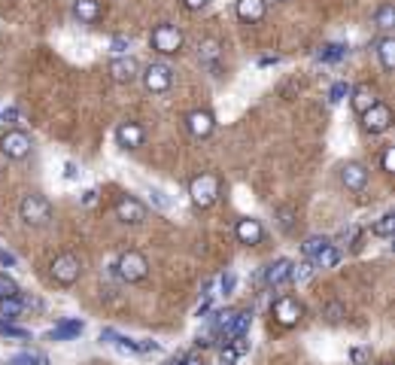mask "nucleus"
Listing matches in <instances>:
<instances>
[{
	"instance_id": "1",
	"label": "nucleus",
	"mask_w": 395,
	"mask_h": 365,
	"mask_svg": "<svg viewBox=\"0 0 395 365\" xmlns=\"http://www.w3.org/2000/svg\"><path fill=\"white\" fill-rule=\"evenodd\" d=\"M219 195H222V180H219L216 174H198V177L189 182V198H192V204L198 210L213 207V204L219 201Z\"/></svg>"
},
{
	"instance_id": "2",
	"label": "nucleus",
	"mask_w": 395,
	"mask_h": 365,
	"mask_svg": "<svg viewBox=\"0 0 395 365\" xmlns=\"http://www.w3.org/2000/svg\"><path fill=\"white\" fill-rule=\"evenodd\" d=\"M149 43H152V49H155L158 55H180L182 46H186V37H182V30L177 25L162 21V25L152 28Z\"/></svg>"
},
{
	"instance_id": "3",
	"label": "nucleus",
	"mask_w": 395,
	"mask_h": 365,
	"mask_svg": "<svg viewBox=\"0 0 395 365\" xmlns=\"http://www.w3.org/2000/svg\"><path fill=\"white\" fill-rule=\"evenodd\" d=\"M19 213H21V219H25V225L43 228V225H49V219H52V204H49V198L46 195L30 192V195L21 198Z\"/></svg>"
},
{
	"instance_id": "4",
	"label": "nucleus",
	"mask_w": 395,
	"mask_h": 365,
	"mask_svg": "<svg viewBox=\"0 0 395 365\" xmlns=\"http://www.w3.org/2000/svg\"><path fill=\"white\" fill-rule=\"evenodd\" d=\"M116 274L125 283H143L149 274V262L143 253H137V250H125V253L119 256L116 262Z\"/></svg>"
},
{
	"instance_id": "5",
	"label": "nucleus",
	"mask_w": 395,
	"mask_h": 365,
	"mask_svg": "<svg viewBox=\"0 0 395 365\" xmlns=\"http://www.w3.org/2000/svg\"><path fill=\"white\" fill-rule=\"evenodd\" d=\"M49 271H52V280H55L58 286H73L82 274V262L76 253H61V256L52 259Z\"/></svg>"
},
{
	"instance_id": "6",
	"label": "nucleus",
	"mask_w": 395,
	"mask_h": 365,
	"mask_svg": "<svg viewBox=\"0 0 395 365\" xmlns=\"http://www.w3.org/2000/svg\"><path fill=\"white\" fill-rule=\"evenodd\" d=\"M140 79L149 95H164L173 86V71L167 64H162V61H152V64H146L140 71Z\"/></svg>"
},
{
	"instance_id": "7",
	"label": "nucleus",
	"mask_w": 395,
	"mask_h": 365,
	"mask_svg": "<svg viewBox=\"0 0 395 365\" xmlns=\"http://www.w3.org/2000/svg\"><path fill=\"white\" fill-rule=\"evenodd\" d=\"M271 317L277 319L283 329H292V326L301 323L304 308H301V301L295 299V295H280V299L271 304Z\"/></svg>"
},
{
	"instance_id": "8",
	"label": "nucleus",
	"mask_w": 395,
	"mask_h": 365,
	"mask_svg": "<svg viewBox=\"0 0 395 365\" xmlns=\"http://www.w3.org/2000/svg\"><path fill=\"white\" fill-rule=\"evenodd\" d=\"M0 152H3L10 162H21V158L30 156V137L21 131V128H10V131L0 137Z\"/></svg>"
},
{
	"instance_id": "9",
	"label": "nucleus",
	"mask_w": 395,
	"mask_h": 365,
	"mask_svg": "<svg viewBox=\"0 0 395 365\" xmlns=\"http://www.w3.org/2000/svg\"><path fill=\"white\" fill-rule=\"evenodd\" d=\"M106 73L119 86H131L134 79H140V64H137L134 55H116L110 61V67H106Z\"/></svg>"
},
{
	"instance_id": "10",
	"label": "nucleus",
	"mask_w": 395,
	"mask_h": 365,
	"mask_svg": "<svg viewBox=\"0 0 395 365\" xmlns=\"http://www.w3.org/2000/svg\"><path fill=\"white\" fill-rule=\"evenodd\" d=\"M362 128L368 134H383V131H389L392 128V110L386 104H374L371 110H365L362 113Z\"/></svg>"
},
{
	"instance_id": "11",
	"label": "nucleus",
	"mask_w": 395,
	"mask_h": 365,
	"mask_svg": "<svg viewBox=\"0 0 395 365\" xmlns=\"http://www.w3.org/2000/svg\"><path fill=\"white\" fill-rule=\"evenodd\" d=\"M146 204L143 201H137V198L131 195H122L119 201H116V216L122 219L125 225H140V223H146Z\"/></svg>"
},
{
	"instance_id": "12",
	"label": "nucleus",
	"mask_w": 395,
	"mask_h": 365,
	"mask_svg": "<svg viewBox=\"0 0 395 365\" xmlns=\"http://www.w3.org/2000/svg\"><path fill=\"white\" fill-rule=\"evenodd\" d=\"M340 186L347 192H362L368 186V167L362 162H344L340 165Z\"/></svg>"
},
{
	"instance_id": "13",
	"label": "nucleus",
	"mask_w": 395,
	"mask_h": 365,
	"mask_svg": "<svg viewBox=\"0 0 395 365\" xmlns=\"http://www.w3.org/2000/svg\"><path fill=\"white\" fill-rule=\"evenodd\" d=\"M186 128L195 140H207V137L216 131V119H213L210 110H192L186 116Z\"/></svg>"
},
{
	"instance_id": "14",
	"label": "nucleus",
	"mask_w": 395,
	"mask_h": 365,
	"mask_svg": "<svg viewBox=\"0 0 395 365\" xmlns=\"http://www.w3.org/2000/svg\"><path fill=\"white\" fill-rule=\"evenodd\" d=\"M234 238H238L243 247H256V243H262V238H264V228L258 219L243 216V219H238V225H234Z\"/></svg>"
},
{
	"instance_id": "15",
	"label": "nucleus",
	"mask_w": 395,
	"mask_h": 365,
	"mask_svg": "<svg viewBox=\"0 0 395 365\" xmlns=\"http://www.w3.org/2000/svg\"><path fill=\"white\" fill-rule=\"evenodd\" d=\"M116 143L122 149H137L146 143V131H143V125H137V122H122L116 128Z\"/></svg>"
},
{
	"instance_id": "16",
	"label": "nucleus",
	"mask_w": 395,
	"mask_h": 365,
	"mask_svg": "<svg viewBox=\"0 0 395 365\" xmlns=\"http://www.w3.org/2000/svg\"><path fill=\"white\" fill-rule=\"evenodd\" d=\"M234 10H238V19L243 25H258L268 15V0H238Z\"/></svg>"
},
{
	"instance_id": "17",
	"label": "nucleus",
	"mask_w": 395,
	"mask_h": 365,
	"mask_svg": "<svg viewBox=\"0 0 395 365\" xmlns=\"http://www.w3.org/2000/svg\"><path fill=\"white\" fill-rule=\"evenodd\" d=\"M219 58H222V43L216 37H207V40L198 43V61H201V67L219 71Z\"/></svg>"
},
{
	"instance_id": "18",
	"label": "nucleus",
	"mask_w": 395,
	"mask_h": 365,
	"mask_svg": "<svg viewBox=\"0 0 395 365\" xmlns=\"http://www.w3.org/2000/svg\"><path fill=\"white\" fill-rule=\"evenodd\" d=\"M292 259H277V262H271L268 268H264V283H268L271 289H277V286H283L292 280Z\"/></svg>"
},
{
	"instance_id": "19",
	"label": "nucleus",
	"mask_w": 395,
	"mask_h": 365,
	"mask_svg": "<svg viewBox=\"0 0 395 365\" xmlns=\"http://www.w3.org/2000/svg\"><path fill=\"white\" fill-rule=\"evenodd\" d=\"M82 332H86L82 319H61L55 329L49 332V341H70V338H79Z\"/></svg>"
},
{
	"instance_id": "20",
	"label": "nucleus",
	"mask_w": 395,
	"mask_h": 365,
	"mask_svg": "<svg viewBox=\"0 0 395 365\" xmlns=\"http://www.w3.org/2000/svg\"><path fill=\"white\" fill-rule=\"evenodd\" d=\"M249 326H253V310H234V319L231 326H228V332L222 335L225 344H231L234 338H240V335L249 332Z\"/></svg>"
},
{
	"instance_id": "21",
	"label": "nucleus",
	"mask_w": 395,
	"mask_h": 365,
	"mask_svg": "<svg viewBox=\"0 0 395 365\" xmlns=\"http://www.w3.org/2000/svg\"><path fill=\"white\" fill-rule=\"evenodd\" d=\"M349 104H353V110H356V113H359V116H362L365 110H371V106L377 104V91L371 88V86L349 88Z\"/></svg>"
},
{
	"instance_id": "22",
	"label": "nucleus",
	"mask_w": 395,
	"mask_h": 365,
	"mask_svg": "<svg viewBox=\"0 0 395 365\" xmlns=\"http://www.w3.org/2000/svg\"><path fill=\"white\" fill-rule=\"evenodd\" d=\"M73 15L82 21V25H95V21L101 19V3H97V0H76Z\"/></svg>"
},
{
	"instance_id": "23",
	"label": "nucleus",
	"mask_w": 395,
	"mask_h": 365,
	"mask_svg": "<svg viewBox=\"0 0 395 365\" xmlns=\"http://www.w3.org/2000/svg\"><path fill=\"white\" fill-rule=\"evenodd\" d=\"M377 58H380V67H383L386 73L395 71V40L392 37H383V40L377 43Z\"/></svg>"
},
{
	"instance_id": "24",
	"label": "nucleus",
	"mask_w": 395,
	"mask_h": 365,
	"mask_svg": "<svg viewBox=\"0 0 395 365\" xmlns=\"http://www.w3.org/2000/svg\"><path fill=\"white\" fill-rule=\"evenodd\" d=\"M344 55H347L344 43H322L316 49V61H322V64H334V61H340Z\"/></svg>"
},
{
	"instance_id": "25",
	"label": "nucleus",
	"mask_w": 395,
	"mask_h": 365,
	"mask_svg": "<svg viewBox=\"0 0 395 365\" xmlns=\"http://www.w3.org/2000/svg\"><path fill=\"white\" fill-rule=\"evenodd\" d=\"M21 310H25V301H21L19 295H6V299H0V319H3V323L19 319Z\"/></svg>"
},
{
	"instance_id": "26",
	"label": "nucleus",
	"mask_w": 395,
	"mask_h": 365,
	"mask_svg": "<svg viewBox=\"0 0 395 365\" xmlns=\"http://www.w3.org/2000/svg\"><path fill=\"white\" fill-rule=\"evenodd\" d=\"M310 262L319 265V268H334V265L340 262V250L334 247V243H329V247H325V250H319V253H316L314 259H310Z\"/></svg>"
},
{
	"instance_id": "27",
	"label": "nucleus",
	"mask_w": 395,
	"mask_h": 365,
	"mask_svg": "<svg viewBox=\"0 0 395 365\" xmlns=\"http://www.w3.org/2000/svg\"><path fill=\"white\" fill-rule=\"evenodd\" d=\"M374 25L380 30H392L395 28V6L392 3H380L374 12Z\"/></svg>"
},
{
	"instance_id": "28",
	"label": "nucleus",
	"mask_w": 395,
	"mask_h": 365,
	"mask_svg": "<svg viewBox=\"0 0 395 365\" xmlns=\"http://www.w3.org/2000/svg\"><path fill=\"white\" fill-rule=\"evenodd\" d=\"M392 232H395V213H383V216L371 225V234H377V238H392Z\"/></svg>"
},
{
	"instance_id": "29",
	"label": "nucleus",
	"mask_w": 395,
	"mask_h": 365,
	"mask_svg": "<svg viewBox=\"0 0 395 365\" xmlns=\"http://www.w3.org/2000/svg\"><path fill=\"white\" fill-rule=\"evenodd\" d=\"M329 243H331V238H325V234H310V238L301 243V250H304V256H307V259H314L319 250H325Z\"/></svg>"
},
{
	"instance_id": "30",
	"label": "nucleus",
	"mask_w": 395,
	"mask_h": 365,
	"mask_svg": "<svg viewBox=\"0 0 395 365\" xmlns=\"http://www.w3.org/2000/svg\"><path fill=\"white\" fill-rule=\"evenodd\" d=\"M322 317L329 319V323H340V319L347 317V308L340 301H325L322 304Z\"/></svg>"
},
{
	"instance_id": "31",
	"label": "nucleus",
	"mask_w": 395,
	"mask_h": 365,
	"mask_svg": "<svg viewBox=\"0 0 395 365\" xmlns=\"http://www.w3.org/2000/svg\"><path fill=\"white\" fill-rule=\"evenodd\" d=\"M6 365H49V359H46L43 353H19V356H12Z\"/></svg>"
},
{
	"instance_id": "32",
	"label": "nucleus",
	"mask_w": 395,
	"mask_h": 365,
	"mask_svg": "<svg viewBox=\"0 0 395 365\" xmlns=\"http://www.w3.org/2000/svg\"><path fill=\"white\" fill-rule=\"evenodd\" d=\"M231 319H234V310H231V308H225V310H219V314L213 317V326H216V329L225 335V332H228V326H231Z\"/></svg>"
},
{
	"instance_id": "33",
	"label": "nucleus",
	"mask_w": 395,
	"mask_h": 365,
	"mask_svg": "<svg viewBox=\"0 0 395 365\" xmlns=\"http://www.w3.org/2000/svg\"><path fill=\"white\" fill-rule=\"evenodd\" d=\"M6 295H19V283L10 274H0V299H6Z\"/></svg>"
},
{
	"instance_id": "34",
	"label": "nucleus",
	"mask_w": 395,
	"mask_h": 365,
	"mask_svg": "<svg viewBox=\"0 0 395 365\" xmlns=\"http://www.w3.org/2000/svg\"><path fill=\"white\" fill-rule=\"evenodd\" d=\"M349 362L353 365H371V350L368 347H353L349 350Z\"/></svg>"
},
{
	"instance_id": "35",
	"label": "nucleus",
	"mask_w": 395,
	"mask_h": 365,
	"mask_svg": "<svg viewBox=\"0 0 395 365\" xmlns=\"http://www.w3.org/2000/svg\"><path fill=\"white\" fill-rule=\"evenodd\" d=\"M380 167H383V174H395V147L383 149V156H380Z\"/></svg>"
},
{
	"instance_id": "36",
	"label": "nucleus",
	"mask_w": 395,
	"mask_h": 365,
	"mask_svg": "<svg viewBox=\"0 0 395 365\" xmlns=\"http://www.w3.org/2000/svg\"><path fill=\"white\" fill-rule=\"evenodd\" d=\"M292 219H295V210L292 207H277V223L283 232H289L292 228Z\"/></svg>"
},
{
	"instance_id": "37",
	"label": "nucleus",
	"mask_w": 395,
	"mask_h": 365,
	"mask_svg": "<svg viewBox=\"0 0 395 365\" xmlns=\"http://www.w3.org/2000/svg\"><path fill=\"white\" fill-rule=\"evenodd\" d=\"M344 97H349V86L347 82H334L331 91H329V101L338 104V101H344Z\"/></svg>"
},
{
	"instance_id": "38",
	"label": "nucleus",
	"mask_w": 395,
	"mask_h": 365,
	"mask_svg": "<svg viewBox=\"0 0 395 365\" xmlns=\"http://www.w3.org/2000/svg\"><path fill=\"white\" fill-rule=\"evenodd\" d=\"M314 274V262H301V265H292V280H307Z\"/></svg>"
},
{
	"instance_id": "39",
	"label": "nucleus",
	"mask_w": 395,
	"mask_h": 365,
	"mask_svg": "<svg viewBox=\"0 0 395 365\" xmlns=\"http://www.w3.org/2000/svg\"><path fill=\"white\" fill-rule=\"evenodd\" d=\"M219 359H222V365H234V362L240 359V353H238V350H234L231 344H225L222 350H219Z\"/></svg>"
},
{
	"instance_id": "40",
	"label": "nucleus",
	"mask_w": 395,
	"mask_h": 365,
	"mask_svg": "<svg viewBox=\"0 0 395 365\" xmlns=\"http://www.w3.org/2000/svg\"><path fill=\"white\" fill-rule=\"evenodd\" d=\"M113 344H116L122 353H140V350H137V341H131V338H122V335H116V341H113Z\"/></svg>"
},
{
	"instance_id": "41",
	"label": "nucleus",
	"mask_w": 395,
	"mask_h": 365,
	"mask_svg": "<svg viewBox=\"0 0 395 365\" xmlns=\"http://www.w3.org/2000/svg\"><path fill=\"white\" fill-rule=\"evenodd\" d=\"M234 283H238V277H234L231 271H228V274H222V277H219V289H222L225 295H228V292H234Z\"/></svg>"
},
{
	"instance_id": "42",
	"label": "nucleus",
	"mask_w": 395,
	"mask_h": 365,
	"mask_svg": "<svg viewBox=\"0 0 395 365\" xmlns=\"http://www.w3.org/2000/svg\"><path fill=\"white\" fill-rule=\"evenodd\" d=\"M0 332H3L6 338H19V341H25V338H28V332H25V329H15V326H10V323L0 326Z\"/></svg>"
},
{
	"instance_id": "43",
	"label": "nucleus",
	"mask_w": 395,
	"mask_h": 365,
	"mask_svg": "<svg viewBox=\"0 0 395 365\" xmlns=\"http://www.w3.org/2000/svg\"><path fill=\"white\" fill-rule=\"evenodd\" d=\"M128 49H131L128 37H113V52H116V55H128Z\"/></svg>"
},
{
	"instance_id": "44",
	"label": "nucleus",
	"mask_w": 395,
	"mask_h": 365,
	"mask_svg": "<svg viewBox=\"0 0 395 365\" xmlns=\"http://www.w3.org/2000/svg\"><path fill=\"white\" fill-rule=\"evenodd\" d=\"M210 0H182V6H186V10H192V12H198V10H204V6H207Z\"/></svg>"
},
{
	"instance_id": "45",
	"label": "nucleus",
	"mask_w": 395,
	"mask_h": 365,
	"mask_svg": "<svg viewBox=\"0 0 395 365\" xmlns=\"http://www.w3.org/2000/svg\"><path fill=\"white\" fill-rule=\"evenodd\" d=\"M137 350H140V353H149V350L155 353L158 344H155V341H137Z\"/></svg>"
},
{
	"instance_id": "46",
	"label": "nucleus",
	"mask_w": 395,
	"mask_h": 365,
	"mask_svg": "<svg viewBox=\"0 0 395 365\" xmlns=\"http://www.w3.org/2000/svg\"><path fill=\"white\" fill-rule=\"evenodd\" d=\"M15 262H19V259H15V256L10 253V250H0V265H10V268H12Z\"/></svg>"
},
{
	"instance_id": "47",
	"label": "nucleus",
	"mask_w": 395,
	"mask_h": 365,
	"mask_svg": "<svg viewBox=\"0 0 395 365\" xmlns=\"http://www.w3.org/2000/svg\"><path fill=\"white\" fill-rule=\"evenodd\" d=\"M64 177H67V180H76V177H79V167H76L73 162H67V165H64Z\"/></svg>"
},
{
	"instance_id": "48",
	"label": "nucleus",
	"mask_w": 395,
	"mask_h": 365,
	"mask_svg": "<svg viewBox=\"0 0 395 365\" xmlns=\"http://www.w3.org/2000/svg\"><path fill=\"white\" fill-rule=\"evenodd\" d=\"M152 198H155V201H158V207H164V210L171 207V201H167V198H164L162 192H158V189H152Z\"/></svg>"
},
{
	"instance_id": "49",
	"label": "nucleus",
	"mask_w": 395,
	"mask_h": 365,
	"mask_svg": "<svg viewBox=\"0 0 395 365\" xmlns=\"http://www.w3.org/2000/svg\"><path fill=\"white\" fill-rule=\"evenodd\" d=\"M95 198H97L95 189H86V192H82V204H95Z\"/></svg>"
},
{
	"instance_id": "50",
	"label": "nucleus",
	"mask_w": 395,
	"mask_h": 365,
	"mask_svg": "<svg viewBox=\"0 0 395 365\" xmlns=\"http://www.w3.org/2000/svg\"><path fill=\"white\" fill-rule=\"evenodd\" d=\"M116 335H119V332H113V329H104V332H101V341H106V344H113V341H116Z\"/></svg>"
},
{
	"instance_id": "51",
	"label": "nucleus",
	"mask_w": 395,
	"mask_h": 365,
	"mask_svg": "<svg viewBox=\"0 0 395 365\" xmlns=\"http://www.w3.org/2000/svg\"><path fill=\"white\" fill-rule=\"evenodd\" d=\"M207 310H210V299H204L201 304H198V310H195V314H198V317H204V314H207Z\"/></svg>"
},
{
	"instance_id": "52",
	"label": "nucleus",
	"mask_w": 395,
	"mask_h": 365,
	"mask_svg": "<svg viewBox=\"0 0 395 365\" xmlns=\"http://www.w3.org/2000/svg\"><path fill=\"white\" fill-rule=\"evenodd\" d=\"M277 61H280V58H277V55H273V58H271V55H268V58H262V61H258V64H262V67H268V64H277Z\"/></svg>"
},
{
	"instance_id": "53",
	"label": "nucleus",
	"mask_w": 395,
	"mask_h": 365,
	"mask_svg": "<svg viewBox=\"0 0 395 365\" xmlns=\"http://www.w3.org/2000/svg\"><path fill=\"white\" fill-rule=\"evenodd\" d=\"M182 365H204V362H201V359H186Z\"/></svg>"
},
{
	"instance_id": "54",
	"label": "nucleus",
	"mask_w": 395,
	"mask_h": 365,
	"mask_svg": "<svg viewBox=\"0 0 395 365\" xmlns=\"http://www.w3.org/2000/svg\"><path fill=\"white\" fill-rule=\"evenodd\" d=\"M273 3H286V0H273Z\"/></svg>"
}]
</instances>
